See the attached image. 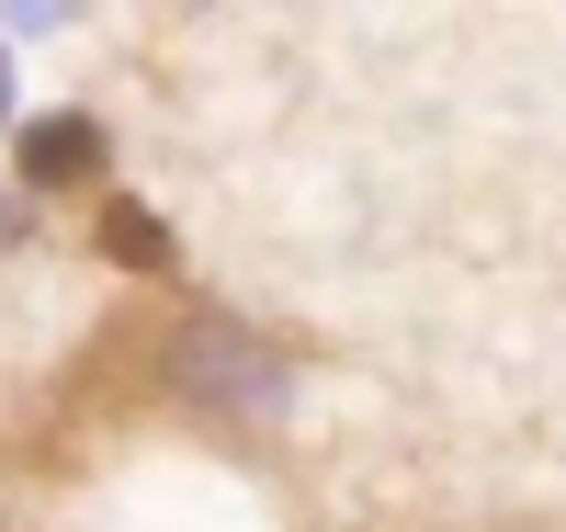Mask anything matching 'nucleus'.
Listing matches in <instances>:
<instances>
[{
    "label": "nucleus",
    "instance_id": "7ed1b4c3",
    "mask_svg": "<svg viewBox=\"0 0 566 532\" xmlns=\"http://www.w3.org/2000/svg\"><path fill=\"white\" fill-rule=\"evenodd\" d=\"M103 261L114 272H170V227L148 205H103Z\"/></svg>",
    "mask_w": 566,
    "mask_h": 532
},
{
    "label": "nucleus",
    "instance_id": "f03ea898",
    "mask_svg": "<svg viewBox=\"0 0 566 532\" xmlns=\"http://www.w3.org/2000/svg\"><path fill=\"white\" fill-rule=\"evenodd\" d=\"M23 181H34V192L103 181V125H91V114H45V125H23Z\"/></svg>",
    "mask_w": 566,
    "mask_h": 532
},
{
    "label": "nucleus",
    "instance_id": "f257e3e1",
    "mask_svg": "<svg viewBox=\"0 0 566 532\" xmlns=\"http://www.w3.org/2000/svg\"><path fill=\"white\" fill-rule=\"evenodd\" d=\"M170 385H181V397H205V408H216V397H227V408H272V397H283V352H261L239 317H193V328L170 341Z\"/></svg>",
    "mask_w": 566,
    "mask_h": 532
}]
</instances>
